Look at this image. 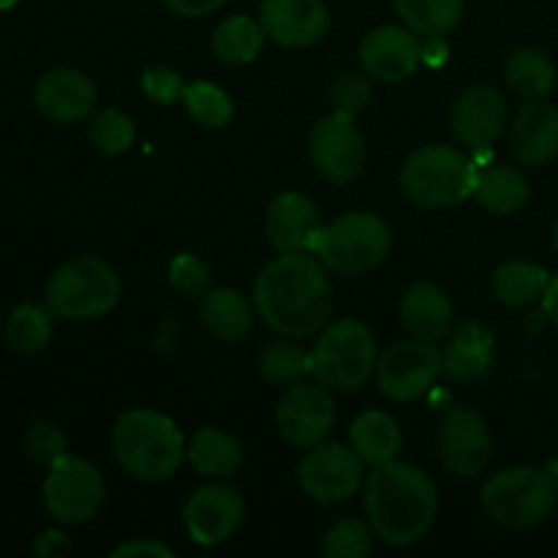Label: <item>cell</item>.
Returning a JSON list of instances; mask_svg holds the SVG:
<instances>
[{
  "label": "cell",
  "instance_id": "41",
  "mask_svg": "<svg viewBox=\"0 0 558 558\" xmlns=\"http://www.w3.org/2000/svg\"><path fill=\"white\" fill-rule=\"evenodd\" d=\"M112 558H136V556H153V558H174V550L169 545L158 543V539H129V543L118 545L109 554Z\"/></svg>",
  "mask_w": 558,
  "mask_h": 558
},
{
  "label": "cell",
  "instance_id": "36",
  "mask_svg": "<svg viewBox=\"0 0 558 558\" xmlns=\"http://www.w3.org/2000/svg\"><path fill=\"white\" fill-rule=\"evenodd\" d=\"M374 529L360 518H343L325 534L322 554L327 558H365L374 550Z\"/></svg>",
  "mask_w": 558,
  "mask_h": 558
},
{
  "label": "cell",
  "instance_id": "45",
  "mask_svg": "<svg viewBox=\"0 0 558 558\" xmlns=\"http://www.w3.org/2000/svg\"><path fill=\"white\" fill-rule=\"evenodd\" d=\"M543 308L545 316L550 319V325L558 330V276L550 278L548 289H545V298H543Z\"/></svg>",
  "mask_w": 558,
  "mask_h": 558
},
{
  "label": "cell",
  "instance_id": "22",
  "mask_svg": "<svg viewBox=\"0 0 558 558\" xmlns=\"http://www.w3.org/2000/svg\"><path fill=\"white\" fill-rule=\"evenodd\" d=\"M496 336L485 322L466 319L456 327L441 352V374L450 381H480L494 368Z\"/></svg>",
  "mask_w": 558,
  "mask_h": 558
},
{
  "label": "cell",
  "instance_id": "2",
  "mask_svg": "<svg viewBox=\"0 0 558 558\" xmlns=\"http://www.w3.org/2000/svg\"><path fill=\"white\" fill-rule=\"evenodd\" d=\"M363 507L376 539L407 548L430 532L439 512V494L423 469L396 458L371 466L363 483Z\"/></svg>",
  "mask_w": 558,
  "mask_h": 558
},
{
  "label": "cell",
  "instance_id": "47",
  "mask_svg": "<svg viewBox=\"0 0 558 558\" xmlns=\"http://www.w3.org/2000/svg\"><path fill=\"white\" fill-rule=\"evenodd\" d=\"M554 248H556V254H558V221H556V227H554Z\"/></svg>",
  "mask_w": 558,
  "mask_h": 558
},
{
  "label": "cell",
  "instance_id": "10",
  "mask_svg": "<svg viewBox=\"0 0 558 558\" xmlns=\"http://www.w3.org/2000/svg\"><path fill=\"white\" fill-rule=\"evenodd\" d=\"M363 466L352 447L322 441L308 447L298 463V483L316 505H338L363 488Z\"/></svg>",
  "mask_w": 558,
  "mask_h": 558
},
{
  "label": "cell",
  "instance_id": "14",
  "mask_svg": "<svg viewBox=\"0 0 558 558\" xmlns=\"http://www.w3.org/2000/svg\"><path fill=\"white\" fill-rule=\"evenodd\" d=\"M311 163L330 183H349L365 167V140L354 120L332 112L311 131Z\"/></svg>",
  "mask_w": 558,
  "mask_h": 558
},
{
  "label": "cell",
  "instance_id": "8",
  "mask_svg": "<svg viewBox=\"0 0 558 558\" xmlns=\"http://www.w3.org/2000/svg\"><path fill=\"white\" fill-rule=\"evenodd\" d=\"M118 272L96 256H74L49 276L47 308L60 319H101L118 305Z\"/></svg>",
  "mask_w": 558,
  "mask_h": 558
},
{
  "label": "cell",
  "instance_id": "5",
  "mask_svg": "<svg viewBox=\"0 0 558 558\" xmlns=\"http://www.w3.org/2000/svg\"><path fill=\"white\" fill-rule=\"evenodd\" d=\"M477 167L452 145H425L401 167V189L409 202L428 210L461 205L474 194Z\"/></svg>",
  "mask_w": 558,
  "mask_h": 558
},
{
  "label": "cell",
  "instance_id": "21",
  "mask_svg": "<svg viewBox=\"0 0 558 558\" xmlns=\"http://www.w3.org/2000/svg\"><path fill=\"white\" fill-rule=\"evenodd\" d=\"M510 150L523 167H543L558 156V107L526 101L518 109L510 129Z\"/></svg>",
  "mask_w": 558,
  "mask_h": 558
},
{
  "label": "cell",
  "instance_id": "18",
  "mask_svg": "<svg viewBox=\"0 0 558 558\" xmlns=\"http://www.w3.org/2000/svg\"><path fill=\"white\" fill-rule=\"evenodd\" d=\"M507 123V101L496 87L477 85L458 96L450 129L469 150H490Z\"/></svg>",
  "mask_w": 558,
  "mask_h": 558
},
{
  "label": "cell",
  "instance_id": "9",
  "mask_svg": "<svg viewBox=\"0 0 558 558\" xmlns=\"http://www.w3.org/2000/svg\"><path fill=\"white\" fill-rule=\"evenodd\" d=\"M41 494L49 515L74 526V523H85L96 515L107 496V485H104L101 472L90 461L63 452L49 466Z\"/></svg>",
  "mask_w": 558,
  "mask_h": 558
},
{
  "label": "cell",
  "instance_id": "6",
  "mask_svg": "<svg viewBox=\"0 0 558 558\" xmlns=\"http://www.w3.org/2000/svg\"><path fill=\"white\" fill-rule=\"evenodd\" d=\"M376 338L360 319L327 325L311 349V376L327 390L357 392L376 371Z\"/></svg>",
  "mask_w": 558,
  "mask_h": 558
},
{
  "label": "cell",
  "instance_id": "33",
  "mask_svg": "<svg viewBox=\"0 0 558 558\" xmlns=\"http://www.w3.org/2000/svg\"><path fill=\"white\" fill-rule=\"evenodd\" d=\"M259 374L267 385L289 387L311 374V352L292 341H272L259 354Z\"/></svg>",
  "mask_w": 558,
  "mask_h": 558
},
{
  "label": "cell",
  "instance_id": "27",
  "mask_svg": "<svg viewBox=\"0 0 558 558\" xmlns=\"http://www.w3.org/2000/svg\"><path fill=\"white\" fill-rule=\"evenodd\" d=\"M550 283V272L534 262L510 259L499 265L490 278L494 298L507 308H529L537 300L545 298V289Z\"/></svg>",
  "mask_w": 558,
  "mask_h": 558
},
{
  "label": "cell",
  "instance_id": "4",
  "mask_svg": "<svg viewBox=\"0 0 558 558\" xmlns=\"http://www.w3.org/2000/svg\"><path fill=\"white\" fill-rule=\"evenodd\" d=\"M392 248V232L376 213L352 210L338 216L311 240V254L332 272L360 276L387 259Z\"/></svg>",
  "mask_w": 558,
  "mask_h": 558
},
{
  "label": "cell",
  "instance_id": "24",
  "mask_svg": "<svg viewBox=\"0 0 558 558\" xmlns=\"http://www.w3.org/2000/svg\"><path fill=\"white\" fill-rule=\"evenodd\" d=\"M199 319L210 336L223 343L243 341L256 319L254 300L229 287L207 289L199 303Z\"/></svg>",
  "mask_w": 558,
  "mask_h": 558
},
{
  "label": "cell",
  "instance_id": "48",
  "mask_svg": "<svg viewBox=\"0 0 558 558\" xmlns=\"http://www.w3.org/2000/svg\"><path fill=\"white\" fill-rule=\"evenodd\" d=\"M556 485H558V477H556Z\"/></svg>",
  "mask_w": 558,
  "mask_h": 558
},
{
  "label": "cell",
  "instance_id": "30",
  "mask_svg": "<svg viewBox=\"0 0 558 558\" xmlns=\"http://www.w3.org/2000/svg\"><path fill=\"white\" fill-rule=\"evenodd\" d=\"M398 20L423 38L447 36L461 22L466 0H390Z\"/></svg>",
  "mask_w": 558,
  "mask_h": 558
},
{
  "label": "cell",
  "instance_id": "40",
  "mask_svg": "<svg viewBox=\"0 0 558 558\" xmlns=\"http://www.w3.org/2000/svg\"><path fill=\"white\" fill-rule=\"evenodd\" d=\"M142 93H145L150 101L156 104H174L183 98V80H180L178 71L167 69V65H153V69L142 71L140 80Z\"/></svg>",
  "mask_w": 558,
  "mask_h": 558
},
{
  "label": "cell",
  "instance_id": "42",
  "mask_svg": "<svg viewBox=\"0 0 558 558\" xmlns=\"http://www.w3.org/2000/svg\"><path fill=\"white\" fill-rule=\"evenodd\" d=\"M163 3H167L174 14L194 20V16H207L213 14V11L223 9L229 0H163Z\"/></svg>",
  "mask_w": 558,
  "mask_h": 558
},
{
  "label": "cell",
  "instance_id": "19",
  "mask_svg": "<svg viewBox=\"0 0 558 558\" xmlns=\"http://www.w3.org/2000/svg\"><path fill=\"white\" fill-rule=\"evenodd\" d=\"M33 101L49 123H82L85 118H90L93 107H96V87L82 71L52 69L36 82Z\"/></svg>",
  "mask_w": 558,
  "mask_h": 558
},
{
  "label": "cell",
  "instance_id": "23",
  "mask_svg": "<svg viewBox=\"0 0 558 558\" xmlns=\"http://www.w3.org/2000/svg\"><path fill=\"white\" fill-rule=\"evenodd\" d=\"M401 325L417 341H445L452 330V300L439 283L417 281L401 298Z\"/></svg>",
  "mask_w": 558,
  "mask_h": 558
},
{
  "label": "cell",
  "instance_id": "1",
  "mask_svg": "<svg viewBox=\"0 0 558 558\" xmlns=\"http://www.w3.org/2000/svg\"><path fill=\"white\" fill-rule=\"evenodd\" d=\"M314 254H281L254 281L256 314L283 338L319 336L332 314V283Z\"/></svg>",
  "mask_w": 558,
  "mask_h": 558
},
{
  "label": "cell",
  "instance_id": "11",
  "mask_svg": "<svg viewBox=\"0 0 558 558\" xmlns=\"http://www.w3.org/2000/svg\"><path fill=\"white\" fill-rule=\"evenodd\" d=\"M441 374V352L428 341H401L376 360V381L381 396L409 403L425 396Z\"/></svg>",
  "mask_w": 558,
  "mask_h": 558
},
{
  "label": "cell",
  "instance_id": "28",
  "mask_svg": "<svg viewBox=\"0 0 558 558\" xmlns=\"http://www.w3.org/2000/svg\"><path fill=\"white\" fill-rule=\"evenodd\" d=\"M474 196L480 205L496 216H512L529 202V180L515 167L505 163H490L480 169Z\"/></svg>",
  "mask_w": 558,
  "mask_h": 558
},
{
  "label": "cell",
  "instance_id": "31",
  "mask_svg": "<svg viewBox=\"0 0 558 558\" xmlns=\"http://www.w3.org/2000/svg\"><path fill=\"white\" fill-rule=\"evenodd\" d=\"M265 38L259 20L248 14H234L218 22L216 33H213V52L229 65H245L256 60V54L265 47Z\"/></svg>",
  "mask_w": 558,
  "mask_h": 558
},
{
  "label": "cell",
  "instance_id": "35",
  "mask_svg": "<svg viewBox=\"0 0 558 558\" xmlns=\"http://www.w3.org/2000/svg\"><path fill=\"white\" fill-rule=\"evenodd\" d=\"M134 120L123 114L120 109H98L90 118V142L104 156H120L134 145Z\"/></svg>",
  "mask_w": 558,
  "mask_h": 558
},
{
  "label": "cell",
  "instance_id": "46",
  "mask_svg": "<svg viewBox=\"0 0 558 558\" xmlns=\"http://www.w3.org/2000/svg\"><path fill=\"white\" fill-rule=\"evenodd\" d=\"M16 3H20V0H0V11H9V9H14Z\"/></svg>",
  "mask_w": 558,
  "mask_h": 558
},
{
  "label": "cell",
  "instance_id": "15",
  "mask_svg": "<svg viewBox=\"0 0 558 558\" xmlns=\"http://www.w3.org/2000/svg\"><path fill=\"white\" fill-rule=\"evenodd\" d=\"M245 505L229 485H205L194 490L183 507V526L189 537L202 548L227 543L243 523Z\"/></svg>",
  "mask_w": 558,
  "mask_h": 558
},
{
  "label": "cell",
  "instance_id": "38",
  "mask_svg": "<svg viewBox=\"0 0 558 558\" xmlns=\"http://www.w3.org/2000/svg\"><path fill=\"white\" fill-rule=\"evenodd\" d=\"M169 281L189 298H202L210 289V267L196 254H178L169 265Z\"/></svg>",
  "mask_w": 558,
  "mask_h": 558
},
{
  "label": "cell",
  "instance_id": "3",
  "mask_svg": "<svg viewBox=\"0 0 558 558\" xmlns=\"http://www.w3.org/2000/svg\"><path fill=\"white\" fill-rule=\"evenodd\" d=\"M183 430L156 409H129L112 425V452L120 466L142 483L172 477L185 458Z\"/></svg>",
  "mask_w": 558,
  "mask_h": 558
},
{
  "label": "cell",
  "instance_id": "16",
  "mask_svg": "<svg viewBox=\"0 0 558 558\" xmlns=\"http://www.w3.org/2000/svg\"><path fill=\"white\" fill-rule=\"evenodd\" d=\"M423 63V41L407 25H379L360 41V65L379 82H403Z\"/></svg>",
  "mask_w": 558,
  "mask_h": 558
},
{
  "label": "cell",
  "instance_id": "13",
  "mask_svg": "<svg viewBox=\"0 0 558 558\" xmlns=\"http://www.w3.org/2000/svg\"><path fill=\"white\" fill-rule=\"evenodd\" d=\"M436 447H439V458L447 472L458 477H480L494 456L488 425L466 407L447 409L436 430Z\"/></svg>",
  "mask_w": 558,
  "mask_h": 558
},
{
  "label": "cell",
  "instance_id": "7",
  "mask_svg": "<svg viewBox=\"0 0 558 558\" xmlns=\"http://www.w3.org/2000/svg\"><path fill=\"white\" fill-rule=\"evenodd\" d=\"M480 501L490 521L507 529H532L554 512L558 485L545 469L507 466L490 474L480 490Z\"/></svg>",
  "mask_w": 558,
  "mask_h": 558
},
{
  "label": "cell",
  "instance_id": "17",
  "mask_svg": "<svg viewBox=\"0 0 558 558\" xmlns=\"http://www.w3.org/2000/svg\"><path fill=\"white\" fill-rule=\"evenodd\" d=\"M259 25L278 47H311L330 27L325 0H262Z\"/></svg>",
  "mask_w": 558,
  "mask_h": 558
},
{
  "label": "cell",
  "instance_id": "39",
  "mask_svg": "<svg viewBox=\"0 0 558 558\" xmlns=\"http://www.w3.org/2000/svg\"><path fill=\"white\" fill-rule=\"evenodd\" d=\"M25 452L36 463L52 466L65 452V436L54 423H33L25 434Z\"/></svg>",
  "mask_w": 558,
  "mask_h": 558
},
{
  "label": "cell",
  "instance_id": "26",
  "mask_svg": "<svg viewBox=\"0 0 558 558\" xmlns=\"http://www.w3.org/2000/svg\"><path fill=\"white\" fill-rule=\"evenodd\" d=\"M185 458L202 477L227 480L243 466V445L229 430L207 425L191 436L185 445Z\"/></svg>",
  "mask_w": 558,
  "mask_h": 558
},
{
  "label": "cell",
  "instance_id": "29",
  "mask_svg": "<svg viewBox=\"0 0 558 558\" xmlns=\"http://www.w3.org/2000/svg\"><path fill=\"white\" fill-rule=\"evenodd\" d=\"M507 85L523 96L526 101H537V98L550 96L556 87V65L545 52L534 47H518L507 54L505 63Z\"/></svg>",
  "mask_w": 558,
  "mask_h": 558
},
{
  "label": "cell",
  "instance_id": "32",
  "mask_svg": "<svg viewBox=\"0 0 558 558\" xmlns=\"http://www.w3.org/2000/svg\"><path fill=\"white\" fill-rule=\"evenodd\" d=\"M52 311L36 303L16 305L3 327V341L16 354H36L52 338Z\"/></svg>",
  "mask_w": 558,
  "mask_h": 558
},
{
  "label": "cell",
  "instance_id": "20",
  "mask_svg": "<svg viewBox=\"0 0 558 558\" xmlns=\"http://www.w3.org/2000/svg\"><path fill=\"white\" fill-rule=\"evenodd\" d=\"M319 213L308 196L298 191L276 196L267 207L265 232L278 254H311V240L319 232Z\"/></svg>",
  "mask_w": 558,
  "mask_h": 558
},
{
  "label": "cell",
  "instance_id": "12",
  "mask_svg": "<svg viewBox=\"0 0 558 558\" xmlns=\"http://www.w3.org/2000/svg\"><path fill=\"white\" fill-rule=\"evenodd\" d=\"M276 425L283 441L292 447L308 450V447L322 445L336 425V403H332L330 390L319 381L289 385L276 407Z\"/></svg>",
  "mask_w": 558,
  "mask_h": 558
},
{
  "label": "cell",
  "instance_id": "25",
  "mask_svg": "<svg viewBox=\"0 0 558 558\" xmlns=\"http://www.w3.org/2000/svg\"><path fill=\"white\" fill-rule=\"evenodd\" d=\"M349 447L360 456V461L368 466L396 461L403 450V434L398 428L396 417L379 409L357 414L349 425Z\"/></svg>",
  "mask_w": 558,
  "mask_h": 558
},
{
  "label": "cell",
  "instance_id": "43",
  "mask_svg": "<svg viewBox=\"0 0 558 558\" xmlns=\"http://www.w3.org/2000/svg\"><path fill=\"white\" fill-rule=\"evenodd\" d=\"M447 58H450V47H447L445 36L425 38V44H423V63L425 65H434V69H439V65L447 63Z\"/></svg>",
  "mask_w": 558,
  "mask_h": 558
},
{
  "label": "cell",
  "instance_id": "34",
  "mask_svg": "<svg viewBox=\"0 0 558 558\" xmlns=\"http://www.w3.org/2000/svg\"><path fill=\"white\" fill-rule=\"evenodd\" d=\"M180 101L189 109L191 118H194L196 123L207 125V129H223L234 114V104L232 98H229V93L207 80L189 82Z\"/></svg>",
  "mask_w": 558,
  "mask_h": 558
},
{
  "label": "cell",
  "instance_id": "44",
  "mask_svg": "<svg viewBox=\"0 0 558 558\" xmlns=\"http://www.w3.org/2000/svg\"><path fill=\"white\" fill-rule=\"evenodd\" d=\"M65 534L60 532H44L38 534L36 543H33V550H36L38 556H54L60 554V550H65Z\"/></svg>",
  "mask_w": 558,
  "mask_h": 558
},
{
  "label": "cell",
  "instance_id": "37",
  "mask_svg": "<svg viewBox=\"0 0 558 558\" xmlns=\"http://www.w3.org/2000/svg\"><path fill=\"white\" fill-rule=\"evenodd\" d=\"M330 104L336 114L357 120V114L371 104L368 76L360 74V71H343V74H338L336 82L330 85Z\"/></svg>",
  "mask_w": 558,
  "mask_h": 558
}]
</instances>
